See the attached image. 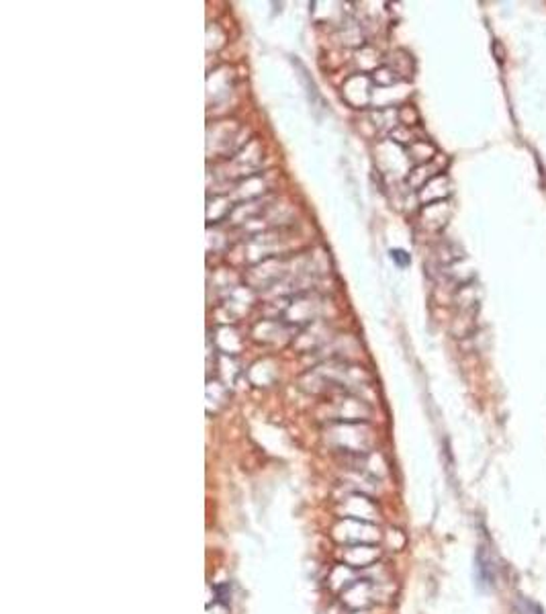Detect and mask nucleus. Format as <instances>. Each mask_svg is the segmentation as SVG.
Returning a JSON list of instances; mask_svg holds the SVG:
<instances>
[{
  "mask_svg": "<svg viewBox=\"0 0 546 614\" xmlns=\"http://www.w3.org/2000/svg\"><path fill=\"white\" fill-rule=\"evenodd\" d=\"M518 610H520V614H542V610L536 604H532L528 600H520L518 602Z\"/></svg>",
  "mask_w": 546,
  "mask_h": 614,
  "instance_id": "f257e3e1",
  "label": "nucleus"
},
{
  "mask_svg": "<svg viewBox=\"0 0 546 614\" xmlns=\"http://www.w3.org/2000/svg\"><path fill=\"white\" fill-rule=\"evenodd\" d=\"M391 256H393V260H397L399 264H408L410 262V256L403 250H391Z\"/></svg>",
  "mask_w": 546,
  "mask_h": 614,
  "instance_id": "f03ea898",
  "label": "nucleus"
}]
</instances>
